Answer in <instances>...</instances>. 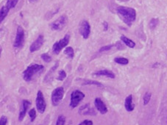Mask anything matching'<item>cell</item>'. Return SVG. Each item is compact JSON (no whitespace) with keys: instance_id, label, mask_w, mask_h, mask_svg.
<instances>
[{"instance_id":"cell-1","label":"cell","mask_w":167,"mask_h":125,"mask_svg":"<svg viewBox=\"0 0 167 125\" xmlns=\"http://www.w3.org/2000/svg\"><path fill=\"white\" fill-rule=\"evenodd\" d=\"M116 12L120 19L127 26H131L136 19V11L132 7L119 6L116 8Z\"/></svg>"},{"instance_id":"cell-2","label":"cell","mask_w":167,"mask_h":125,"mask_svg":"<svg viewBox=\"0 0 167 125\" xmlns=\"http://www.w3.org/2000/svg\"><path fill=\"white\" fill-rule=\"evenodd\" d=\"M44 69V66L39 64H32L29 65L23 72V78L25 81L29 82L36 74L41 73Z\"/></svg>"},{"instance_id":"cell-3","label":"cell","mask_w":167,"mask_h":125,"mask_svg":"<svg viewBox=\"0 0 167 125\" xmlns=\"http://www.w3.org/2000/svg\"><path fill=\"white\" fill-rule=\"evenodd\" d=\"M85 98V94L82 91L76 90L73 91L71 94V101H70V107L71 108H77L79 104Z\"/></svg>"},{"instance_id":"cell-4","label":"cell","mask_w":167,"mask_h":125,"mask_svg":"<svg viewBox=\"0 0 167 125\" xmlns=\"http://www.w3.org/2000/svg\"><path fill=\"white\" fill-rule=\"evenodd\" d=\"M70 41V35H66L62 39L60 40L58 42H55L54 44L53 47V53L55 55H58L60 51L62 50V49H63L64 47H66Z\"/></svg>"},{"instance_id":"cell-5","label":"cell","mask_w":167,"mask_h":125,"mask_svg":"<svg viewBox=\"0 0 167 125\" xmlns=\"http://www.w3.org/2000/svg\"><path fill=\"white\" fill-rule=\"evenodd\" d=\"M64 96V88L63 87H58L55 89L52 93L51 99L53 106H58L62 101Z\"/></svg>"},{"instance_id":"cell-6","label":"cell","mask_w":167,"mask_h":125,"mask_svg":"<svg viewBox=\"0 0 167 125\" xmlns=\"http://www.w3.org/2000/svg\"><path fill=\"white\" fill-rule=\"evenodd\" d=\"M67 22H68V18L66 15H63L60 16L58 19H56L55 22L50 24V26L53 30L58 31L62 29L66 25Z\"/></svg>"},{"instance_id":"cell-7","label":"cell","mask_w":167,"mask_h":125,"mask_svg":"<svg viewBox=\"0 0 167 125\" xmlns=\"http://www.w3.org/2000/svg\"><path fill=\"white\" fill-rule=\"evenodd\" d=\"M24 29L22 27L19 26L17 27V30H16V38H15L14 43H13V47H14L15 48H20L24 44Z\"/></svg>"},{"instance_id":"cell-8","label":"cell","mask_w":167,"mask_h":125,"mask_svg":"<svg viewBox=\"0 0 167 125\" xmlns=\"http://www.w3.org/2000/svg\"><path fill=\"white\" fill-rule=\"evenodd\" d=\"M35 105H36V108L40 114H44L45 112L47 105H46L44 96L43 95V93L41 91H38L37 93L36 100H35Z\"/></svg>"},{"instance_id":"cell-9","label":"cell","mask_w":167,"mask_h":125,"mask_svg":"<svg viewBox=\"0 0 167 125\" xmlns=\"http://www.w3.org/2000/svg\"><path fill=\"white\" fill-rule=\"evenodd\" d=\"M79 32L80 35L83 36L84 39L89 38V35L91 33V26L89 22L86 20L82 21V22L80 24V28H79Z\"/></svg>"},{"instance_id":"cell-10","label":"cell","mask_w":167,"mask_h":125,"mask_svg":"<svg viewBox=\"0 0 167 125\" xmlns=\"http://www.w3.org/2000/svg\"><path fill=\"white\" fill-rule=\"evenodd\" d=\"M78 113L81 116H96V112L93 108L90 105V104L87 103L83 105L79 109Z\"/></svg>"},{"instance_id":"cell-11","label":"cell","mask_w":167,"mask_h":125,"mask_svg":"<svg viewBox=\"0 0 167 125\" xmlns=\"http://www.w3.org/2000/svg\"><path fill=\"white\" fill-rule=\"evenodd\" d=\"M44 42V38L42 35H40L38 38H36L33 43L30 47V52H35L38 51L40 48L43 46Z\"/></svg>"},{"instance_id":"cell-12","label":"cell","mask_w":167,"mask_h":125,"mask_svg":"<svg viewBox=\"0 0 167 125\" xmlns=\"http://www.w3.org/2000/svg\"><path fill=\"white\" fill-rule=\"evenodd\" d=\"M94 105L96 107V110L100 113L101 114L104 115L108 113V108H107L106 105L103 102V101L100 99V98H96L94 100Z\"/></svg>"},{"instance_id":"cell-13","label":"cell","mask_w":167,"mask_h":125,"mask_svg":"<svg viewBox=\"0 0 167 125\" xmlns=\"http://www.w3.org/2000/svg\"><path fill=\"white\" fill-rule=\"evenodd\" d=\"M31 105V102L30 101L26 100H23L22 102V111H20L19 113V120L20 121H23V119H24L25 116H26L28 108H30V106Z\"/></svg>"},{"instance_id":"cell-14","label":"cell","mask_w":167,"mask_h":125,"mask_svg":"<svg viewBox=\"0 0 167 125\" xmlns=\"http://www.w3.org/2000/svg\"><path fill=\"white\" fill-rule=\"evenodd\" d=\"M94 75L95 76H103V77H107L108 78L114 79L115 74L113 71H110V70L104 69V70H99V71H96L94 73Z\"/></svg>"},{"instance_id":"cell-15","label":"cell","mask_w":167,"mask_h":125,"mask_svg":"<svg viewBox=\"0 0 167 125\" xmlns=\"http://www.w3.org/2000/svg\"><path fill=\"white\" fill-rule=\"evenodd\" d=\"M125 108L126 109V111H128V112H131V111H132L134 110L135 105L132 103V95L130 94L128 96H127L125 101Z\"/></svg>"},{"instance_id":"cell-16","label":"cell","mask_w":167,"mask_h":125,"mask_svg":"<svg viewBox=\"0 0 167 125\" xmlns=\"http://www.w3.org/2000/svg\"><path fill=\"white\" fill-rule=\"evenodd\" d=\"M58 65H59V63H58V61L55 64L54 66H53V68H52L51 69H50V71H48V73L47 74L45 78H44V80H45V82L50 81V80H51L52 79H53V74H54V72L56 71L57 68H58Z\"/></svg>"},{"instance_id":"cell-17","label":"cell","mask_w":167,"mask_h":125,"mask_svg":"<svg viewBox=\"0 0 167 125\" xmlns=\"http://www.w3.org/2000/svg\"><path fill=\"white\" fill-rule=\"evenodd\" d=\"M121 40L122 42L127 46V47H130V48H134L135 47V43L131 39L128 38L127 37L125 36V35H122L121 36Z\"/></svg>"},{"instance_id":"cell-18","label":"cell","mask_w":167,"mask_h":125,"mask_svg":"<svg viewBox=\"0 0 167 125\" xmlns=\"http://www.w3.org/2000/svg\"><path fill=\"white\" fill-rule=\"evenodd\" d=\"M83 83H82V85H96L98 87L102 88L103 87V85L101 83L97 81H95V80H82Z\"/></svg>"},{"instance_id":"cell-19","label":"cell","mask_w":167,"mask_h":125,"mask_svg":"<svg viewBox=\"0 0 167 125\" xmlns=\"http://www.w3.org/2000/svg\"><path fill=\"white\" fill-rule=\"evenodd\" d=\"M10 9L7 7V6H3L0 10V22H2L3 20L5 19L6 16H7V13H9Z\"/></svg>"},{"instance_id":"cell-20","label":"cell","mask_w":167,"mask_h":125,"mask_svg":"<svg viewBox=\"0 0 167 125\" xmlns=\"http://www.w3.org/2000/svg\"><path fill=\"white\" fill-rule=\"evenodd\" d=\"M114 62L118 64H120V65H127L129 63V60L127 58H125V57H117L116 58H114Z\"/></svg>"},{"instance_id":"cell-21","label":"cell","mask_w":167,"mask_h":125,"mask_svg":"<svg viewBox=\"0 0 167 125\" xmlns=\"http://www.w3.org/2000/svg\"><path fill=\"white\" fill-rule=\"evenodd\" d=\"M64 54H65L66 55L68 56L69 58L72 59L74 56V50H73L72 47H67V48L65 50V51H64Z\"/></svg>"},{"instance_id":"cell-22","label":"cell","mask_w":167,"mask_h":125,"mask_svg":"<svg viewBox=\"0 0 167 125\" xmlns=\"http://www.w3.org/2000/svg\"><path fill=\"white\" fill-rule=\"evenodd\" d=\"M18 1H19V0H7L6 6H7V7L10 10V9L14 8V7H16Z\"/></svg>"},{"instance_id":"cell-23","label":"cell","mask_w":167,"mask_h":125,"mask_svg":"<svg viewBox=\"0 0 167 125\" xmlns=\"http://www.w3.org/2000/svg\"><path fill=\"white\" fill-rule=\"evenodd\" d=\"M66 77V73L64 70H60V71H58V77H57V80L58 81H63L64 79Z\"/></svg>"},{"instance_id":"cell-24","label":"cell","mask_w":167,"mask_h":125,"mask_svg":"<svg viewBox=\"0 0 167 125\" xmlns=\"http://www.w3.org/2000/svg\"><path fill=\"white\" fill-rule=\"evenodd\" d=\"M152 93L150 92H147V93L144 94V98H143V102H144V105H147V104L150 102V99H151Z\"/></svg>"},{"instance_id":"cell-25","label":"cell","mask_w":167,"mask_h":125,"mask_svg":"<svg viewBox=\"0 0 167 125\" xmlns=\"http://www.w3.org/2000/svg\"><path fill=\"white\" fill-rule=\"evenodd\" d=\"M28 114H29V116L31 122H33V121H35V118H36V111H35V108L31 109L30 111H29V113H28Z\"/></svg>"},{"instance_id":"cell-26","label":"cell","mask_w":167,"mask_h":125,"mask_svg":"<svg viewBox=\"0 0 167 125\" xmlns=\"http://www.w3.org/2000/svg\"><path fill=\"white\" fill-rule=\"evenodd\" d=\"M66 117L63 115H60L56 121V125H65Z\"/></svg>"},{"instance_id":"cell-27","label":"cell","mask_w":167,"mask_h":125,"mask_svg":"<svg viewBox=\"0 0 167 125\" xmlns=\"http://www.w3.org/2000/svg\"><path fill=\"white\" fill-rule=\"evenodd\" d=\"M41 59L44 60L45 63H50L52 60V57L51 56L49 55L47 53H44V54H42L41 55Z\"/></svg>"},{"instance_id":"cell-28","label":"cell","mask_w":167,"mask_h":125,"mask_svg":"<svg viewBox=\"0 0 167 125\" xmlns=\"http://www.w3.org/2000/svg\"><path fill=\"white\" fill-rule=\"evenodd\" d=\"M158 24V20L156 19H153L150 22V27L151 29H154V28L156 27V26Z\"/></svg>"},{"instance_id":"cell-29","label":"cell","mask_w":167,"mask_h":125,"mask_svg":"<svg viewBox=\"0 0 167 125\" xmlns=\"http://www.w3.org/2000/svg\"><path fill=\"white\" fill-rule=\"evenodd\" d=\"M113 46H114V45H113V44H111V45H107V46H105V47H101L99 52H102L109 51L110 50H111L112 47H113Z\"/></svg>"},{"instance_id":"cell-30","label":"cell","mask_w":167,"mask_h":125,"mask_svg":"<svg viewBox=\"0 0 167 125\" xmlns=\"http://www.w3.org/2000/svg\"><path fill=\"white\" fill-rule=\"evenodd\" d=\"M7 122V118L5 116H1L0 118V125H6Z\"/></svg>"},{"instance_id":"cell-31","label":"cell","mask_w":167,"mask_h":125,"mask_svg":"<svg viewBox=\"0 0 167 125\" xmlns=\"http://www.w3.org/2000/svg\"><path fill=\"white\" fill-rule=\"evenodd\" d=\"M79 125H93V121H91V120H84L83 121H82Z\"/></svg>"},{"instance_id":"cell-32","label":"cell","mask_w":167,"mask_h":125,"mask_svg":"<svg viewBox=\"0 0 167 125\" xmlns=\"http://www.w3.org/2000/svg\"><path fill=\"white\" fill-rule=\"evenodd\" d=\"M103 27H104V29H105V31L108 30V24L106 22H105L103 23Z\"/></svg>"},{"instance_id":"cell-33","label":"cell","mask_w":167,"mask_h":125,"mask_svg":"<svg viewBox=\"0 0 167 125\" xmlns=\"http://www.w3.org/2000/svg\"><path fill=\"white\" fill-rule=\"evenodd\" d=\"M30 1H33V0H30Z\"/></svg>"}]
</instances>
